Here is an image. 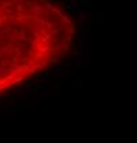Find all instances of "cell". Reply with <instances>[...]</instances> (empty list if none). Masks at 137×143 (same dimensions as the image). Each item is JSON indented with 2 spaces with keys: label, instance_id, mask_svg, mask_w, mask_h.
Listing matches in <instances>:
<instances>
[{
  "label": "cell",
  "instance_id": "obj_1",
  "mask_svg": "<svg viewBox=\"0 0 137 143\" xmlns=\"http://www.w3.org/2000/svg\"><path fill=\"white\" fill-rule=\"evenodd\" d=\"M67 7L71 10V12H72V14H76V12L80 11V10H79V6H78V3L75 2V0H68Z\"/></svg>",
  "mask_w": 137,
  "mask_h": 143
},
{
  "label": "cell",
  "instance_id": "obj_2",
  "mask_svg": "<svg viewBox=\"0 0 137 143\" xmlns=\"http://www.w3.org/2000/svg\"><path fill=\"white\" fill-rule=\"evenodd\" d=\"M0 120H14V113L2 111V113H0Z\"/></svg>",
  "mask_w": 137,
  "mask_h": 143
},
{
  "label": "cell",
  "instance_id": "obj_3",
  "mask_svg": "<svg viewBox=\"0 0 137 143\" xmlns=\"http://www.w3.org/2000/svg\"><path fill=\"white\" fill-rule=\"evenodd\" d=\"M79 12H80V17H82V19H83V21H86V19L89 18L87 12H85V11H79Z\"/></svg>",
  "mask_w": 137,
  "mask_h": 143
},
{
  "label": "cell",
  "instance_id": "obj_4",
  "mask_svg": "<svg viewBox=\"0 0 137 143\" xmlns=\"http://www.w3.org/2000/svg\"><path fill=\"white\" fill-rule=\"evenodd\" d=\"M69 74H71V70L69 69H65V70H62V73H60V76H69Z\"/></svg>",
  "mask_w": 137,
  "mask_h": 143
},
{
  "label": "cell",
  "instance_id": "obj_5",
  "mask_svg": "<svg viewBox=\"0 0 137 143\" xmlns=\"http://www.w3.org/2000/svg\"><path fill=\"white\" fill-rule=\"evenodd\" d=\"M80 81H82L80 79H78L76 81H75V84H73V87H80Z\"/></svg>",
  "mask_w": 137,
  "mask_h": 143
}]
</instances>
